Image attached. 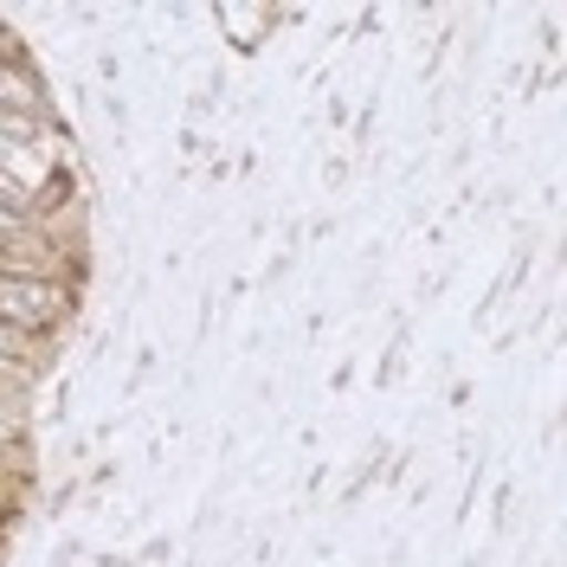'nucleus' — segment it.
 Returning <instances> with one entry per match:
<instances>
[{"label":"nucleus","instance_id":"obj_2","mask_svg":"<svg viewBox=\"0 0 567 567\" xmlns=\"http://www.w3.org/2000/svg\"><path fill=\"white\" fill-rule=\"evenodd\" d=\"M20 349H27V336H20V329H7V322H0V368H7V361H20Z\"/></svg>","mask_w":567,"mask_h":567},{"label":"nucleus","instance_id":"obj_1","mask_svg":"<svg viewBox=\"0 0 567 567\" xmlns=\"http://www.w3.org/2000/svg\"><path fill=\"white\" fill-rule=\"evenodd\" d=\"M65 317V284L52 271H7L0 265V322L20 329V336H39Z\"/></svg>","mask_w":567,"mask_h":567}]
</instances>
